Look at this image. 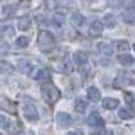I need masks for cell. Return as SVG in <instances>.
<instances>
[{
	"label": "cell",
	"instance_id": "6da1fadb",
	"mask_svg": "<svg viewBox=\"0 0 135 135\" xmlns=\"http://www.w3.org/2000/svg\"><path fill=\"white\" fill-rule=\"evenodd\" d=\"M41 91H42V97L45 99V101H47V103L51 104V105L57 103V101L60 100V97H61L60 89L50 81L46 83V84H43L42 88H41Z\"/></svg>",
	"mask_w": 135,
	"mask_h": 135
},
{
	"label": "cell",
	"instance_id": "7a4b0ae2",
	"mask_svg": "<svg viewBox=\"0 0 135 135\" xmlns=\"http://www.w3.org/2000/svg\"><path fill=\"white\" fill-rule=\"evenodd\" d=\"M37 42H38V46L39 49L46 53L49 50H51L54 47V43H55V39H54V35L47 31V30H41L38 32V38H37Z\"/></svg>",
	"mask_w": 135,
	"mask_h": 135
},
{
	"label": "cell",
	"instance_id": "3957f363",
	"mask_svg": "<svg viewBox=\"0 0 135 135\" xmlns=\"http://www.w3.org/2000/svg\"><path fill=\"white\" fill-rule=\"evenodd\" d=\"M0 127L9 132L11 135H18L20 132V123L7 116H0Z\"/></svg>",
	"mask_w": 135,
	"mask_h": 135
},
{
	"label": "cell",
	"instance_id": "277c9868",
	"mask_svg": "<svg viewBox=\"0 0 135 135\" xmlns=\"http://www.w3.org/2000/svg\"><path fill=\"white\" fill-rule=\"evenodd\" d=\"M116 85L118 86H127V85H134L135 84V76L128 72V70H124V72H120L119 76L116 77L115 80Z\"/></svg>",
	"mask_w": 135,
	"mask_h": 135
},
{
	"label": "cell",
	"instance_id": "5b68a950",
	"mask_svg": "<svg viewBox=\"0 0 135 135\" xmlns=\"http://www.w3.org/2000/svg\"><path fill=\"white\" fill-rule=\"evenodd\" d=\"M86 123H88V126H91L93 128H103L104 124H105L104 119L101 118V115L99 114V112H96V111H93L92 114L88 116Z\"/></svg>",
	"mask_w": 135,
	"mask_h": 135
},
{
	"label": "cell",
	"instance_id": "8992f818",
	"mask_svg": "<svg viewBox=\"0 0 135 135\" xmlns=\"http://www.w3.org/2000/svg\"><path fill=\"white\" fill-rule=\"evenodd\" d=\"M23 109H25V118L28 122H37L39 119L38 109L35 108V105H34L32 103H26L23 105Z\"/></svg>",
	"mask_w": 135,
	"mask_h": 135
},
{
	"label": "cell",
	"instance_id": "52a82bcc",
	"mask_svg": "<svg viewBox=\"0 0 135 135\" xmlns=\"http://www.w3.org/2000/svg\"><path fill=\"white\" fill-rule=\"evenodd\" d=\"M55 120H57L58 127H61V128H66V127L73 124V118L69 114H66V112H60V114H57Z\"/></svg>",
	"mask_w": 135,
	"mask_h": 135
},
{
	"label": "cell",
	"instance_id": "ba28073f",
	"mask_svg": "<svg viewBox=\"0 0 135 135\" xmlns=\"http://www.w3.org/2000/svg\"><path fill=\"white\" fill-rule=\"evenodd\" d=\"M0 108L8 114H16V104L7 97H0Z\"/></svg>",
	"mask_w": 135,
	"mask_h": 135
},
{
	"label": "cell",
	"instance_id": "9c48e42d",
	"mask_svg": "<svg viewBox=\"0 0 135 135\" xmlns=\"http://www.w3.org/2000/svg\"><path fill=\"white\" fill-rule=\"evenodd\" d=\"M18 69L23 73V74H28L32 70V62L27 58H22L18 62Z\"/></svg>",
	"mask_w": 135,
	"mask_h": 135
},
{
	"label": "cell",
	"instance_id": "30bf717a",
	"mask_svg": "<svg viewBox=\"0 0 135 135\" xmlns=\"http://www.w3.org/2000/svg\"><path fill=\"white\" fill-rule=\"evenodd\" d=\"M0 73L3 74H14L15 73V66L6 61V60H0Z\"/></svg>",
	"mask_w": 135,
	"mask_h": 135
},
{
	"label": "cell",
	"instance_id": "8fae6325",
	"mask_svg": "<svg viewBox=\"0 0 135 135\" xmlns=\"http://www.w3.org/2000/svg\"><path fill=\"white\" fill-rule=\"evenodd\" d=\"M86 95H88V99L91 100L92 103H97L101 99V93L96 86H89L88 91H86Z\"/></svg>",
	"mask_w": 135,
	"mask_h": 135
},
{
	"label": "cell",
	"instance_id": "7c38bea8",
	"mask_svg": "<svg viewBox=\"0 0 135 135\" xmlns=\"http://www.w3.org/2000/svg\"><path fill=\"white\" fill-rule=\"evenodd\" d=\"M119 100L118 99H114V97H105L103 99V101H101V105H103V108L105 109H115L119 107Z\"/></svg>",
	"mask_w": 135,
	"mask_h": 135
},
{
	"label": "cell",
	"instance_id": "4fadbf2b",
	"mask_svg": "<svg viewBox=\"0 0 135 135\" xmlns=\"http://www.w3.org/2000/svg\"><path fill=\"white\" fill-rule=\"evenodd\" d=\"M14 35V27L11 25H6L0 22V38H7Z\"/></svg>",
	"mask_w": 135,
	"mask_h": 135
},
{
	"label": "cell",
	"instance_id": "5bb4252c",
	"mask_svg": "<svg viewBox=\"0 0 135 135\" xmlns=\"http://www.w3.org/2000/svg\"><path fill=\"white\" fill-rule=\"evenodd\" d=\"M73 60L78 66H84L88 62V54L85 51H76L73 54Z\"/></svg>",
	"mask_w": 135,
	"mask_h": 135
},
{
	"label": "cell",
	"instance_id": "9a60e30c",
	"mask_svg": "<svg viewBox=\"0 0 135 135\" xmlns=\"http://www.w3.org/2000/svg\"><path fill=\"white\" fill-rule=\"evenodd\" d=\"M119 118L120 119H123V120H130V119H132L134 116H135V112H134V109L132 108H130V107H123V108H120L119 109Z\"/></svg>",
	"mask_w": 135,
	"mask_h": 135
},
{
	"label": "cell",
	"instance_id": "2e32d148",
	"mask_svg": "<svg viewBox=\"0 0 135 135\" xmlns=\"http://www.w3.org/2000/svg\"><path fill=\"white\" fill-rule=\"evenodd\" d=\"M103 25L107 28H114L118 25V20H116V18L112 15V14H105L103 16Z\"/></svg>",
	"mask_w": 135,
	"mask_h": 135
},
{
	"label": "cell",
	"instance_id": "e0dca14e",
	"mask_svg": "<svg viewBox=\"0 0 135 135\" xmlns=\"http://www.w3.org/2000/svg\"><path fill=\"white\" fill-rule=\"evenodd\" d=\"M30 27H31V18L30 16L25 15V16L19 18V20H18V28L20 31H27Z\"/></svg>",
	"mask_w": 135,
	"mask_h": 135
},
{
	"label": "cell",
	"instance_id": "ac0fdd59",
	"mask_svg": "<svg viewBox=\"0 0 135 135\" xmlns=\"http://www.w3.org/2000/svg\"><path fill=\"white\" fill-rule=\"evenodd\" d=\"M97 50L101 53V54H105V55H111L114 53V46L111 43H107V42H100L97 45Z\"/></svg>",
	"mask_w": 135,
	"mask_h": 135
},
{
	"label": "cell",
	"instance_id": "d6986e66",
	"mask_svg": "<svg viewBox=\"0 0 135 135\" xmlns=\"http://www.w3.org/2000/svg\"><path fill=\"white\" fill-rule=\"evenodd\" d=\"M88 107V103L83 99V97H77L76 101H74V111L78 112V114H83V112Z\"/></svg>",
	"mask_w": 135,
	"mask_h": 135
},
{
	"label": "cell",
	"instance_id": "ffe728a7",
	"mask_svg": "<svg viewBox=\"0 0 135 135\" xmlns=\"http://www.w3.org/2000/svg\"><path fill=\"white\" fill-rule=\"evenodd\" d=\"M118 61H119L123 66H131V65L135 64L134 57H132V55H130V54H120L119 57H118Z\"/></svg>",
	"mask_w": 135,
	"mask_h": 135
},
{
	"label": "cell",
	"instance_id": "44dd1931",
	"mask_svg": "<svg viewBox=\"0 0 135 135\" xmlns=\"http://www.w3.org/2000/svg\"><path fill=\"white\" fill-rule=\"evenodd\" d=\"M72 23H73L74 26H77V27L84 26V23H85V16H84L81 12H74V14H72Z\"/></svg>",
	"mask_w": 135,
	"mask_h": 135
},
{
	"label": "cell",
	"instance_id": "7402d4cb",
	"mask_svg": "<svg viewBox=\"0 0 135 135\" xmlns=\"http://www.w3.org/2000/svg\"><path fill=\"white\" fill-rule=\"evenodd\" d=\"M57 70L61 72V73H70L72 72V65L69 61H60L57 64Z\"/></svg>",
	"mask_w": 135,
	"mask_h": 135
},
{
	"label": "cell",
	"instance_id": "603a6c76",
	"mask_svg": "<svg viewBox=\"0 0 135 135\" xmlns=\"http://www.w3.org/2000/svg\"><path fill=\"white\" fill-rule=\"evenodd\" d=\"M122 20L124 22V23H128V25H134L135 23V14L131 12V11H124V12H122Z\"/></svg>",
	"mask_w": 135,
	"mask_h": 135
},
{
	"label": "cell",
	"instance_id": "cb8c5ba5",
	"mask_svg": "<svg viewBox=\"0 0 135 135\" xmlns=\"http://www.w3.org/2000/svg\"><path fill=\"white\" fill-rule=\"evenodd\" d=\"M103 22L100 20H93L91 23V27H89V30H91L92 34H100L101 31H103Z\"/></svg>",
	"mask_w": 135,
	"mask_h": 135
},
{
	"label": "cell",
	"instance_id": "d4e9b609",
	"mask_svg": "<svg viewBox=\"0 0 135 135\" xmlns=\"http://www.w3.org/2000/svg\"><path fill=\"white\" fill-rule=\"evenodd\" d=\"M35 78L38 81H49L50 80V73L45 69H38L37 74H35Z\"/></svg>",
	"mask_w": 135,
	"mask_h": 135
},
{
	"label": "cell",
	"instance_id": "484cf974",
	"mask_svg": "<svg viewBox=\"0 0 135 135\" xmlns=\"http://www.w3.org/2000/svg\"><path fill=\"white\" fill-rule=\"evenodd\" d=\"M114 47L119 51H127L130 49V45H128L127 41H116L114 43Z\"/></svg>",
	"mask_w": 135,
	"mask_h": 135
},
{
	"label": "cell",
	"instance_id": "4316f807",
	"mask_svg": "<svg viewBox=\"0 0 135 135\" xmlns=\"http://www.w3.org/2000/svg\"><path fill=\"white\" fill-rule=\"evenodd\" d=\"M15 43H16L18 47H27L28 43H30V39L27 37H19V38H16Z\"/></svg>",
	"mask_w": 135,
	"mask_h": 135
},
{
	"label": "cell",
	"instance_id": "83f0119b",
	"mask_svg": "<svg viewBox=\"0 0 135 135\" xmlns=\"http://www.w3.org/2000/svg\"><path fill=\"white\" fill-rule=\"evenodd\" d=\"M51 23H53V26H55L57 28H61L62 25H64V18L62 16H54Z\"/></svg>",
	"mask_w": 135,
	"mask_h": 135
},
{
	"label": "cell",
	"instance_id": "f1b7e54d",
	"mask_svg": "<svg viewBox=\"0 0 135 135\" xmlns=\"http://www.w3.org/2000/svg\"><path fill=\"white\" fill-rule=\"evenodd\" d=\"M60 3L65 7H74V0H60Z\"/></svg>",
	"mask_w": 135,
	"mask_h": 135
},
{
	"label": "cell",
	"instance_id": "f546056e",
	"mask_svg": "<svg viewBox=\"0 0 135 135\" xmlns=\"http://www.w3.org/2000/svg\"><path fill=\"white\" fill-rule=\"evenodd\" d=\"M95 135H114V132H112V131H107V130H101V131L96 132Z\"/></svg>",
	"mask_w": 135,
	"mask_h": 135
},
{
	"label": "cell",
	"instance_id": "4dcf8cb0",
	"mask_svg": "<svg viewBox=\"0 0 135 135\" xmlns=\"http://www.w3.org/2000/svg\"><path fill=\"white\" fill-rule=\"evenodd\" d=\"M66 135H84V134L80 131H69V132H66Z\"/></svg>",
	"mask_w": 135,
	"mask_h": 135
},
{
	"label": "cell",
	"instance_id": "1f68e13d",
	"mask_svg": "<svg viewBox=\"0 0 135 135\" xmlns=\"http://www.w3.org/2000/svg\"><path fill=\"white\" fill-rule=\"evenodd\" d=\"M26 135H34V132H32V131H28V132H27Z\"/></svg>",
	"mask_w": 135,
	"mask_h": 135
},
{
	"label": "cell",
	"instance_id": "d6a6232c",
	"mask_svg": "<svg viewBox=\"0 0 135 135\" xmlns=\"http://www.w3.org/2000/svg\"><path fill=\"white\" fill-rule=\"evenodd\" d=\"M134 51H135V45H134Z\"/></svg>",
	"mask_w": 135,
	"mask_h": 135
},
{
	"label": "cell",
	"instance_id": "836d02e7",
	"mask_svg": "<svg viewBox=\"0 0 135 135\" xmlns=\"http://www.w3.org/2000/svg\"><path fill=\"white\" fill-rule=\"evenodd\" d=\"M0 135H2V134H0Z\"/></svg>",
	"mask_w": 135,
	"mask_h": 135
}]
</instances>
